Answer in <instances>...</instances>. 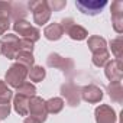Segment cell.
<instances>
[{
  "instance_id": "6da1fadb",
  "label": "cell",
  "mask_w": 123,
  "mask_h": 123,
  "mask_svg": "<svg viewBox=\"0 0 123 123\" xmlns=\"http://www.w3.org/2000/svg\"><path fill=\"white\" fill-rule=\"evenodd\" d=\"M46 65L49 68H56L61 70V73L65 74V75H71L74 73V61L68 56H61L56 52H52L48 55L46 58Z\"/></svg>"
},
{
  "instance_id": "e0dca14e",
  "label": "cell",
  "mask_w": 123,
  "mask_h": 123,
  "mask_svg": "<svg viewBox=\"0 0 123 123\" xmlns=\"http://www.w3.org/2000/svg\"><path fill=\"white\" fill-rule=\"evenodd\" d=\"M64 35V31L61 28L59 23H51L48 25L45 29H43V36L48 39V41H59Z\"/></svg>"
},
{
  "instance_id": "4fadbf2b",
  "label": "cell",
  "mask_w": 123,
  "mask_h": 123,
  "mask_svg": "<svg viewBox=\"0 0 123 123\" xmlns=\"http://www.w3.org/2000/svg\"><path fill=\"white\" fill-rule=\"evenodd\" d=\"M111 23L119 35L123 33V3L120 0L111 3Z\"/></svg>"
},
{
  "instance_id": "7c38bea8",
  "label": "cell",
  "mask_w": 123,
  "mask_h": 123,
  "mask_svg": "<svg viewBox=\"0 0 123 123\" xmlns=\"http://www.w3.org/2000/svg\"><path fill=\"white\" fill-rule=\"evenodd\" d=\"M81 98L87 103H91V104H96V103H100V100L103 98V91L100 87L94 86V84H88V86H84L81 88Z\"/></svg>"
},
{
  "instance_id": "2e32d148",
  "label": "cell",
  "mask_w": 123,
  "mask_h": 123,
  "mask_svg": "<svg viewBox=\"0 0 123 123\" xmlns=\"http://www.w3.org/2000/svg\"><path fill=\"white\" fill-rule=\"evenodd\" d=\"M29 98L28 96L18 94L13 97V109L19 116H28V109H29Z\"/></svg>"
},
{
  "instance_id": "d4e9b609",
  "label": "cell",
  "mask_w": 123,
  "mask_h": 123,
  "mask_svg": "<svg viewBox=\"0 0 123 123\" xmlns=\"http://www.w3.org/2000/svg\"><path fill=\"white\" fill-rule=\"evenodd\" d=\"M16 93L18 94H23V96H28V97H33L35 93H36V87L32 84V83H23L20 87L16 88Z\"/></svg>"
},
{
  "instance_id": "d6986e66",
  "label": "cell",
  "mask_w": 123,
  "mask_h": 123,
  "mask_svg": "<svg viewBox=\"0 0 123 123\" xmlns=\"http://www.w3.org/2000/svg\"><path fill=\"white\" fill-rule=\"evenodd\" d=\"M28 12H26V6L23 3H12L10 2V19H15V22L18 20H25Z\"/></svg>"
},
{
  "instance_id": "7402d4cb",
  "label": "cell",
  "mask_w": 123,
  "mask_h": 123,
  "mask_svg": "<svg viewBox=\"0 0 123 123\" xmlns=\"http://www.w3.org/2000/svg\"><path fill=\"white\" fill-rule=\"evenodd\" d=\"M28 77L31 81L33 83H41L45 77H46V71L43 67H39V65H33L32 68H29L28 71Z\"/></svg>"
},
{
  "instance_id": "4316f807",
  "label": "cell",
  "mask_w": 123,
  "mask_h": 123,
  "mask_svg": "<svg viewBox=\"0 0 123 123\" xmlns=\"http://www.w3.org/2000/svg\"><path fill=\"white\" fill-rule=\"evenodd\" d=\"M46 5L51 12H59L67 6V2L65 0H51V2H46Z\"/></svg>"
},
{
  "instance_id": "5b68a950",
  "label": "cell",
  "mask_w": 123,
  "mask_h": 123,
  "mask_svg": "<svg viewBox=\"0 0 123 123\" xmlns=\"http://www.w3.org/2000/svg\"><path fill=\"white\" fill-rule=\"evenodd\" d=\"M13 31L16 33H19L22 38L20 39H25V41H29L32 43H35L36 41H39L41 38V32L38 28L32 26L29 22L26 20H18L13 23Z\"/></svg>"
},
{
  "instance_id": "52a82bcc",
  "label": "cell",
  "mask_w": 123,
  "mask_h": 123,
  "mask_svg": "<svg viewBox=\"0 0 123 123\" xmlns=\"http://www.w3.org/2000/svg\"><path fill=\"white\" fill-rule=\"evenodd\" d=\"M80 91H81V88L71 81L64 83L61 86V94H62V97H65L67 104L70 107H77L81 103V93Z\"/></svg>"
},
{
  "instance_id": "4dcf8cb0",
  "label": "cell",
  "mask_w": 123,
  "mask_h": 123,
  "mask_svg": "<svg viewBox=\"0 0 123 123\" xmlns=\"http://www.w3.org/2000/svg\"><path fill=\"white\" fill-rule=\"evenodd\" d=\"M0 55H2V41H0Z\"/></svg>"
},
{
  "instance_id": "277c9868",
  "label": "cell",
  "mask_w": 123,
  "mask_h": 123,
  "mask_svg": "<svg viewBox=\"0 0 123 123\" xmlns=\"http://www.w3.org/2000/svg\"><path fill=\"white\" fill-rule=\"evenodd\" d=\"M28 7L31 9L32 15H33V22L38 26H42L45 23H48V20L51 19V10L46 5V2L42 0H36V2H29Z\"/></svg>"
},
{
  "instance_id": "44dd1931",
  "label": "cell",
  "mask_w": 123,
  "mask_h": 123,
  "mask_svg": "<svg viewBox=\"0 0 123 123\" xmlns=\"http://www.w3.org/2000/svg\"><path fill=\"white\" fill-rule=\"evenodd\" d=\"M15 59L18 61V64H20V65L26 67L28 70H29V68H32V67H33V62H35L33 54H32V52H29V51H19Z\"/></svg>"
},
{
  "instance_id": "3957f363",
  "label": "cell",
  "mask_w": 123,
  "mask_h": 123,
  "mask_svg": "<svg viewBox=\"0 0 123 123\" xmlns=\"http://www.w3.org/2000/svg\"><path fill=\"white\" fill-rule=\"evenodd\" d=\"M48 111L45 106V100H42L38 96H33L29 98V109H28V117L33 119L36 123H43L46 120Z\"/></svg>"
},
{
  "instance_id": "9a60e30c",
  "label": "cell",
  "mask_w": 123,
  "mask_h": 123,
  "mask_svg": "<svg viewBox=\"0 0 123 123\" xmlns=\"http://www.w3.org/2000/svg\"><path fill=\"white\" fill-rule=\"evenodd\" d=\"M87 45H88L90 51L93 52V55H98V54H103V52L109 51V49H107V42H106V39L101 38V36H97V35L90 36L88 41H87Z\"/></svg>"
},
{
  "instance_id": "30bf717a",
  "label": "cell",
  "mask_w": 123,
  "mask_h": 123,
  "mask_svg": "<svg viewBox=\"0 0 123 123\" xmlns=\"http://www.w3.org/2000/svg\"><path fill=\"white\" fill-rule=\"evenodd\" d=\"M94 117L96 123H116L117 122V114L114 109L109 104H100L94 110Z\"/></svg>"
},
{
  "instance_id": "ba28073f",
  "label": "cell",
  "mask_w": 123,
  "mask_h": 123,
  "mask_svg": "<svg viewBox=\"0 0 123 123\" xmlns=\"http://www.w3.org/2000/svg\"><path fill=\"white\" fill-rule=\"evenodd\" d=\"M77 9L84 13V15H90V16H96L98 13H101V10L107 6L106 0H77L75 2Z\"/></svg>"
},
{
  "instance_id": "8fae6325",
  "label": "cell",
  "mask_w": 123,
  "mask_h": 123,
  "mask_svg": "<svg viewBox=\"0 0 123 123\" xmlns=\"http://www.w3.org/2000/svg\"><path fill=\"white\" fill-rule=\"evenodd\" d=\"M104 74L109 78L110 83H122L123 77V67H122V59H113L104 65Z\"/></svg>"
},
{
  "instance_id": "8992f818",
  "label": "cell",
  "mask_w": 123,
  "mask_h": 123,
  "mask_svg": "<svg viewBox=\"0 0 123 123\" xmlns=\"http://www.w3.org/2000/svg\"><path fill=\"white\" fill-rule=\"evenodd\" d=\"M59 25H61V28H62V31H64L71 39H74V41H84V39H87V36H88L87 29L83 28L81 25H77V23L74 22V19H71V18L62 19Z\"/></svg>"
},
{
  "instance_id": "cb8c5ba5",
  "label": "cell",
  "mask_w": 123,
  "mask_h": 123,
  "mask_svg": "<svg viewBox=\"0 0 123 123\" xmlns=\"http://www.w3.org/2000/svg\"><path fill=\"white\" fill-rule=\"evenodd\" d=\"M12 98H13V93H12V90L7 87V84H6L5 81L0 80V104L10 103Z\"/></svg>"
},
{
  "instance_id": "484cf974",
  "label": "cell",
  "mask_w": 123,
  "mask_h": 123,
  "mask_svg": "<svg viewBox=\"0 0 123 123\" xmlns=\"http://www.w3.org/2000/svg\"><path fill=\"white\" fill-rule=\"evenodd\" d=\"M93 64L96 65V67H104L109 61H110V52L109 51H106V52H103V54H98V55H93Z\"/></svg>"
},
{
  "instance_id": "83f0119b",
  "label": "cell",
  "mask_w": 123,
  "mask_h": 123,
  "mask_svg": "<svg viewBox=\"0 0 123 123\" xmlns=\"http://www.w3.org/2000/svg\"><path fill=\"white\" fill-rule=\"evenodd\" d=\"M10 110H12V106H10V103L0 104V120H5V119H7V116L10 114Z\"/></svg>"
},
{
  "instance_id": "5bb4252c",
  "label": "cell",
  "mask_w": 123,
  "mask_h": 123,
  "mask_svg": "<svg viewBox=\"0 0 123 123\" xmlns=\"http://www.w3.org/2000/svg\"><path fill=\"white\" fill-rule=\"evenodd\" d=\"M10 20V2H0V35L7 32Z\"/></svg>"
},
{
  "instance_id": "ac0fdd59",
  "label": "cell",
  "mask_w": 123,
  "mask_h": 123,
  "mask_svg": "<svg viewBox=\"0 0 123 123\" xmlns=\"http://www.w3.org/2000/svg\"><path fill=\"white\" fill-rule=\"evenodd\" d=\"M107 93L114 103H123V87L122 83H110L107 86Z\"/></svg>"
},
{
  "instance_id": "7a4b0ae2",
  "label": "cell",
  "mask_w": 123,
  "mask_h": 123,
  "mask_svg": "<svg viewBox=\"0 0 123 123\" xmlns=\"http://www.w3.org/2000/svg\"><path fill=\"white\" fill-rule=\"evenodd\" d=\"M28 68L20 65V64H13L10 65V68L7 70L6 75H5V83L9 84L10 87L13 88H18L20 87L25 81H26V77H28Z\"/></svg>"
},
{
  "instance_id": "9c48e42d",
  "label": "cell",
  "mask_w": 123,
  "mask_h": 123,
  "mask_svg": "<svg viewBox=\"0 0 123 123\" xmlns=\"http://www.w3.org/2000/svg\"><path fill=\"white\" fill-rule=\"evenodd\" d=\"M19 38L15 33H7L3 35V41H2V54L7 58V59H15L18 52L20 51L19 48Z\"/></svg>"
},
{
  "instance_id": "ffe728a7",
  "label": "cell",
  "mask_w": 123,
  "mask_h": 123,
  "mask_svg": "<svg viewBox=\"0 0 123 123\" xmlns=\"http://www.w3.org/2000/svg\"><path fill=\"white\" fill-rule=\"evenodd\" d=\"M45 106H46V111L51 113V114H58L61 110L64 109V100L61 97H52L49 100L45 101Z\"/></svg>"
},
{
  "instance_id": "f546056e",
  "label": "cell",
  "mask_w": 123,
  "mask_h": 123,
  "mask_svg": "<svg viewBox=\"0 0 123 123\" xmlns=\"http://www.w3.org/2000/svg\"><path fill=\"white\" fill-rule=\"evenodd\" d=\"M23 123H36L33 119H31V117H26L25 120H23Z\"/></svg>"
},
{
  "instance_id": "603a6c76",
  "label": "cell",
  "mask_w": 123,
  "mask_h": 123,
  "mask_svg": "<svg viewBox=\"0 0 123 123\" xmlns=\"http://www.w3.org/2000/svg\"><path fill=\"white\" fill-rule=\"evenodd\" d=\"M110 48H111V54L114 55V58L122 59V52H123V38H122V35H119L117 38L110 41Z\"/></svg>"
},
{
  "instance_id": "f1b7e54d",
  "label": "cell",
  "mask_w": 123,
  "mask_h": 123,
  "mask_svg": "<svg viewBox=\"0 0 123 123\" xmlns=\"http://www.w3.org/2000/svg\"><path fill=\"white\" fill-rule=\"evenodd\" d=\"M19 48H20V51L33 52V43L29 42V41H25V39H20V41H19Z\"/></svg>"
}]
</instances>
